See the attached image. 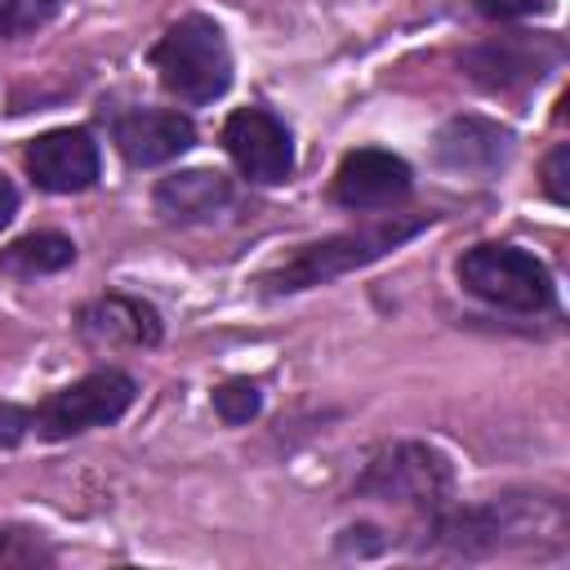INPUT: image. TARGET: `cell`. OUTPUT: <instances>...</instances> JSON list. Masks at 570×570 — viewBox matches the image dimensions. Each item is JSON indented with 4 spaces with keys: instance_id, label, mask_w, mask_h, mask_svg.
I'll return each mask as SVG.
<instances>
[{
    "instance_id": "cell-9",
    "label": "cell",
    "mask_w": 570,
    "mask_h": 570,
    "mask_svg": "<svg viewBox=\"0 0 570 570\" xmlns=\"http://www.w3.org/2000/svg\"><path fill=\"white\" fill-rule=\"evenodd\" d=\"M111 142L129 165L147 169V165H165V160L183 156L196 142V125L169 107H138V111L116 116Z\"/></svg>"
},
{
    "instance_id": "cell-3",
    "label": "cell",
    "mask_w": 570,
    "mask_h": 570,
    "mask_svg": "<svg viewBox=\"0 0 570 570\" xmlns=\"http://www.w3.org/2000/svg\"><path fill=\"white\" fill-rule=\"evenodd\" d=\"M450 490H454L450 459L423 441H396V445L379 450L365 463V472L356 476V494L401 503V508H423V512L445 508Z\"/></svg>"
},
{
    "instance_id": "cell-12",
    "label": "cell",
    "mask_w": 570,
    "mask_h": 570,
    "mask_svg": "<svg viewBox=\"0 0 570 570\" xmlns=\"http://www.w3.org/2000/svg\"><path fill=\"white\" fill-rule=\"evenodd\" d=\"M151 200L165 223H205L232 200V183L218 169H178L156 183Z\"/></svg>"
},
{
    "instance_id": "cell-17",
    "label": "cell",
    "mask_w": 570,
    "mask_h": 570,
    "mask_svg": "<svg viewBox=\"0 0 570 570\" xmlns=\"http://www.w3.org/2000/svg\"><path fill=\"white\" fill-rule=\"evenodd\" d=\"M476 9L494 22H512V18H530V13L552 9V0H476Z\"/></svg>"
},
{
    "instance_id": "cell-4",
    "label": "cell",
    "mask_w": 570,
    "mask_h": 570,
    "mask_svg": "<svg viewBox=\"0 0 570 570\" xmlns=\"http://www.w3.org/2000/svg\"><path fill=\"white\" fill-rule=\"evenodd\" d=\"M459 285L490 307L543 312L552 307V272L517 245H476L459 258Z\"/></svg>"
},
{
    "instance_id": "cell-7",
    "label": "cell",
    "mask_w": 570,
    "mask_h": 570,
    "mask_svg": "<svg viewBox=\"0 0 570 570\" xmlns=\"http://www.w3.org/2000/svg\"><path fill=\"white\" fill-rule=\"evenodd\" d=\"M27 174L45 191H85L98 183V142L85 129H49L27 142Z\"/></svg>"
},
{
    "instance_id": "cell-20",
    "label": "cell",
    "mask_w": 570,
    "mask_h": 570,
    "mask_svg": "<svg viewBox=\"0 0 570 570\" xmlns=\"http://www.w3.org/2000/svg\"><path fill=\"white\" fill-rule=\"evenodd\" d=\"M13 209H18V187H13V183L0 174V227L13 218Z\"/></svg>"
},
{
    "instance_id": "cell-21",
    "label": "cell",
    "mask_w": 570,
    "mask_h": 570,
    "mask_svg": "<svg viewBox=\"0 0 570 570\" xmlns=\"http://www.w3.org/2000/svg\"><path fill=\"white\" fill-rule=\"evenodd\" d=\"M0 552H4V530H0Z\"/></svg>"
},
{
    "instance_id": "cell-5",
    "label": "cell",
    "mask_w": 570,
    "mask_h": 570,
    "mask_svg": "<svg viewBox=\"0 0 570 570\" xmlns=\"http://www.w3.org/2000/svg\"><path fill=\"white\" fill-rule=\"evenodd\" d=\"M134 379L125 370H94L85 379H76L71 387L53 392L49 401H40L31 410V432L45 441H62L89 428H107L116 423L129 405H134Z\"/></svg>"
},
{
    "instance_id": "cell-14",
    "label": "cell",
    "mask_w": 570,
    "mask_h": 570,
    "mask_svg": "<svg viewBox=\"0 0 570 570\" xmlns=\"http://www.w3.org/2000/svg\"><path fill=\"white\" fill-rule=\"evenodd\" d=\"M71 263H76V245L62 232H31L0 254V272H13V276H49Z\"/></svg>"
},
{
    "instance_id": "cell-15",
    "label": "cell",
    "mask_w": 570,
    "mask_h": 570,
    "mask_svg": "<svg viewBox=\"0 0 570 570\" xmlns=\"http://www.w3.org/2000/svg\"><path fill=\"white\" fill-rule=\"evenodd\" d=\"M214 410L223 423H249L258 410H263V392L258 383L249 379H227L218 392H214Z\"/></svg>"
},
{
    "instance_id": "cell-13",
    "label": "cell",
    "mask_w": 570,
    "mask_h": 570,
    "mask_svg": "<svg viewBox=\"0 0 570 570\" xmlns=\"http://www.w3.org/2000/svg\"><path fill=\"white\" fill-rule=\"evenodd\" d=\"M80 330L94 343H125V347H156L160 343V316L151 303L129 294H107L80 312Z\"/></svg>"
},
{
    "instance_id": "cell-16",
    "label": "cell",
    "mask_w": 570,
    "mask_h": 570,
    "mask_svg": "<svg viewBox=\"0 0 570 570\" xmlns=\"http://www.w3.org/2000/svg\"><path fill=\"white\" fill-rule=\"evenodd\" d=\"M58 4L62 0H0V31L4 36L36 31V27H45L58 13Z\"/></svg>"
},
{
    "instance_id": "cell-8",
    "label": "cell",
    "mask_w": 570,
    "mask_h": 570,
    "mask_svg": "<svg viewBox=\"0 0 570 570\" xmlns=\"http://www.w3.org/2000/svg\"><path fill=\"white\" fill-rule=\"evenodd\" d=\"M410 165L383 147H356L343 156L334 174V200L343 209H383L401 196H410Z\"/></svg>"
},
{
    "instance_id": "cell-2",
    "label": "cell",
    "mask_w": 570,
    "mask_h": 570,
    "mask_svg": "<svg viewBox=\"0 0 570 570\" xmlns=\"http://www.w3.org/2000/svg\"><path fill=\"white\" fill-rule=\"evenodd\" d=\"M151 67L160 85L178 102H214L232 85V49L214 18L187 13L165 27V36L151 49Z\"/></svg>"
},
{
    "instance_id": "cell-18",
    "label": "cell",
    "mask_w": 570,
    "mask_h": 570,
    "mask_svg": "<svg viewBox=\"0 0 570 570\" xmlns=\"http://www.w3.org/2000/svg\"><path fill=\"white\" fill-rule=\"evenodd\" d=\"M27 432H31V410H27V405H9V401H0V450L18 445Z\"/></svg>"
},
{
    "instance_id": "cell-1",
    "label": "cell",
    "mask_w": 570,
    "mask_h": 570,
    "mask_svg": "<svg viewBox=\"0 0 570 570\" xmlns=\"http://www.w3.org/2000/svg\"><path fill=\"white\" fill-rule=\"evenodd\" d=\"M428 223H432V214H414V218L392 214V218H374V223H361V227H352V232L325 236V240L298 249L267 285H272L276 294H294V289L325 285V281H334V276H347V272L370 267V263H379L383 254L401 249V245H405L410 236H419Z\"/></svg>"
},
{
    "instance_id": "cell-6",
    "label": "cell",
    "mask_w": 570,
    "mask_h": 570,
    "mask_svg": "<svg viewBox=\"0 0 570 570\" xmlns=\"http://www.w3.org/2000/svg\"><path fill=\"white\" fill-rule=\"evenodd\" d=\"M223 147L236 160V169L258 187H276L294 174V138L263 107L232 111L227 125H223Z\"/></svg>"
},
{
    "instance_id": "cell-11",
    "label": "cell",
    "mask_w": 570,
    "mask_h": 570,
    "mask_svg": "<svg viewBox=\"0 0 570 570\" xmlns=\"http://www.w3.org/2000/svg\"><path fill=\"white\" fill-rule=\"evenodd\" d=\"M548 62H557V49L543 40H530V36H508V40L481 45L463 58L468 76L485 89H512V85L539 80Z\"/></svg>"
},
{
    "instance_id": "cell-10",
    "label": "cell",
    "mask_w": 570,
    "mask_h": 570,
    "mask_svg": "<svg viewBox=\"0 0 570 570\" xmlns=\"http://www.w3.org/2000/svg\"><path fill=\"white\" fill-rule=\"evenodd\" d=\"M508 151H512V134L494 120H481V116H454L436 134V160L454 174L490 178L508 165Z\"/></svg>"
},
{
    "instance_id": "cell-19",
    "label": "cell",
    "mask_w": 570,
    "mask_h": 570,
    "mask_svg": "<svg viewBox=\"0 0 570 570\" xmlns=\"http://www.w3.org/2000/svg\"><path fill=\"white\" fill-rule=\"evenodd\" d=\"M566 165H570V147L561 142V147L548 156V165H543V183H548V196H552L557 205H566Z\"/></svg>"
}]
</instances>
